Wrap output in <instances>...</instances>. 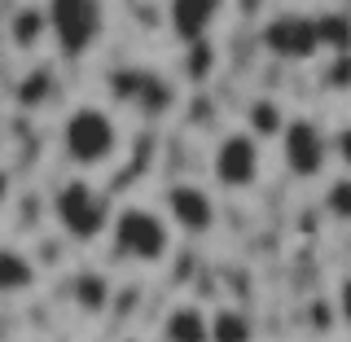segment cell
Returning a JSON list of instances; mask_svg holds the SVG:
<instances>
[{
	"label": "cell",
	"instance_id": "cell-3",
	"mask_svg": "<svg viewBox=\"0 0 351 342\" xmlns=\"http://www.w3.org/2000/svg\"><path fill=\"white\" fill-rule=\"evenodd\" d=\"M53 224L66 241H80V246H93V241L110 237V224H114V206H110L106 189H97L88 175H71V180L58 184L49 202Z\"/></svg>",
	"mask_w": 351,
	"mask_h": 342
},
{
	"label": "cell",
	"instance_id": "cell-13",
	"mask_svg": "<svg viewBox=\"0 0 351 342\" xmlns=\"http://www.w3.org/2000/svg\"><path fill=\"white\" fill-rule=\"evenodd\" d=\"M53 97H58V75H53V66L31 62L27 75H22L18 88H14V101H18L22 110H44Z\"/></svg>",
	"mask_w": 351,
	"mask_h": 342
},
{
	"label": "cell",
	"instance_id": "cell-15",
	"mask_svg": "<svg viewBox=\"0 0 351 342\" xmlns=\"http://www.w3.org/2000/svg\"><path fill=\"white\" fill-rule=\"evenodd\" d=\"M255 321L241 307H215L211 312V342H255Z\"/></svg>",
	"mask_w": 351,
	"mask_h": 342
},
{
	"label": "cell",
	"instance_id": "cell-20",
	"mask_svg": "<svg viewBox=\"0 0 351 342\" xmlns=\"http://www.w3.org/2000/svg\"><path fill=\"white\" fill-rule=\"evenodd\" d=\"M334 312H338V325L351 334V272L334 285Z\"/></svg>",
	"mask_w": 351,
	"mask_h": 342
},
{
	"label": "cell",
	"instance_id": "cell-21",
	"mask_svg": "<svg viewBox=\"0 0 351 342\" xmlns=\"http://www.w3.org/2000/svg\"><path fill=\"white\" fill-rule=\"evenodd\" d=\"M334 162L351 175V119L338 123V132H334Z\"/></svg>",
	"mask_w": 351,
	"mask_h": 342
},
{
	"label": "cell",
	"instance_id": "cell-7",
	"mask_svg": "<svg viewBox=\"0 0 351 342\" xmlns=\"http://www.w3.org/2000/svg\"><path fill=\"white\" fill-rule=\"evenodd\" d=\"M281 162L294 180H321L334 162V136L307 114H294L281 132Z\"/></svg>",
	"mask_w": 351,
	"mask_h": 342
},
{
	"label": "cell",
	"instance_id": "cell-12",
	"mask_svg": "<svg viewBox=\"0 0 351 342\" xmlns=\"http://www.w3.org/2000/svg\"><path fill=\"white\" fill-rule=\"evenodd\" d=\"M44 40H53V27H49V9L44 5H18L9 14V44L18 53H36Z\"/></svg>",
	"mask_w": 351,
	"mask_h": 342
},
{
	"label": "cell",
	"instance_id": "cell-1",
	"mask_svg": "<svg viewBox=\"0 0 351 342\" xmlns=\"http://www.w3.org/2000/svg\"><path fill=\"white\" fill-rule=\"evenodd\" d=\"M58 145H62V158L80 171H106L114 167V158L123 154V127L119 119L110 114L106 106L97 101H84V106H71L58 123Z\"/></svg>",
	"mask_w": 351,
	"mask_h": 342
},
{
	"label": "cell",
	"instance_id": "cell-22",
	"mask_svg": "<svg viewBox=\"0 0 351 342\" xmlns=\"http://www.w3.org/2000/svg\"><path fill=\"white\" fill-rule=\"evenodd\" d=\"M128 342H141V338H128Z\"/></svg>",
	"mask_w": 351,
	"mask_h": 342
},
{
	"label": "cell",
	"instance_id": "cell-10",
	"mask_svg": "<svg viewBox=\"0 0 351 342\" xmlns=\"http://www.w3.org/2000/svg\"><path fill=\"white\" fill-rule=\"evenodd\" d=\"M219 14H224V0H167V27L184 49L211 40Z\"/></svg>",
	"mask_w": 351,
	"mask_h": 342
},
{
	"label": "cell",
	"instance_id": "cell-8",
	"mask_svg": "<svg viewBox=\"0 0 351 342\" xmlns=\"http://www.w3.org/2000/svg\"><path fill=\"white\" fill-rule=\"evenodd\" d=\"M110 88H114V97L123 106H132L136 114L145 119H167L176 101H180V93H176V84L167 75L149 71V66H128V71L110 75Z\"/></svg>",
	"mask_w": 351,
	"mask_h": 342
},
{
	"label": "cell",
	"instance_id": "cell-17",
	"mask_svg": "<svg viewBox=\"0 0 351 342\" xmlns=\"http://www.w3.org/2000/svg\"><path fill=\"white\" fill-rule=\"evenodd\" d=\"M285 123H290V119H285L281 106H272V101H255V106L246 110V127L255 132V136H277L281 141Z\"/></svg>",
	"mask_w": 351,
	"mask_h": 342
},
{
	"label": "cell",
	"instance_id": "cell-5",
	"mask_svg": "<svg viewBox=\"0 0 351 342\" xmlns=\"http://www.w3.org/2000/svg\"><path fill=\"white\" fill-rule=\"evenodd\" d=\"M211 180L224 193H250L263 180V145L250 127H233L211 149Z\"/></svg>",
	"mask_w": 351,
	"mask_h": 342
},
{
	"label": "cell",
	"instance_id": "cell-11",
	"mask_svg": "<svg viewBox=\"0 0 351 342\" xmlns=\"http://www.w3.org/2000/svg\"><path fill=\"white\" fill-rule=\"evenodd\" d=\"M158 342H211V316L197 303H171L158 325Z\"/></svg>",
	"mask_w": 351,
	"mask_h": 342
},
{
	"label": "cell",
	"instance_id": "cell-19",
	"mask_svg": "<svg viewBox=\"0 0 351 342\" xmlns=\"http://www.w3.org/2000/svg\"><path fill=\"white\" fill-rule=\"evenodd\" d=\"M321 44H325V49H338V53H343L347 44H351V22L338 18V14H321Z\"/></svg>",
	"mask_w": 351,
	"mask_h": 342
},
{
	"label": "cell",
	"instance_id": "cell-6",
	"mask_svg": "<svg viewBox=\"0 0 351 342\" xmlns=\"http://www.w3.org/2000/svg\"><path fill=\"white\" fill-rule=\"evenodd\" d=\"M259 44H263V53L277 58V62H290V66L312 62L316 53L325 49L321 44V18L299 14V9H277V14L259 27Z\"/></svg>",
	"mask_w": 351,
	"mask_h": 342
},
{
	"label": "cell",
	"instance_id": "cell-16",
	"mask_svg": "<svg viewBox=\"0 0 351 342\" xmlns=\"http://www.w3.org/2000/svg\"><path fill=\"white\" fill-rule=\"evenodd\" d=\"M71 294H75V303L93 316V312H101V307L110 303V281L97 277V272H80V277L71 281Z\"/></svg>",
	"mask_w": 351,
	"mask_h": 342
},
{
	"label": "cell",
	"instance_id": "cell-18",
	"mask_svg": "<svg viewBox=\"0 0 351 342\" xmlns=\"http://www.w3.org/2000/svg\"><path fill=\"white\" fill-rule=\"evenodd\" d=\"M325 215L338 219V224H351V175H334V180L325 184V197H321Z\"/></svg>",
	"mask_w": 351,
	"mask_h": 342
},
{
	"label": "cell",
	"instance_id": "cell-14",
	"mask_svg": "<svg viewBox=\"0 0 351 342\" xmlns=\"http://www.w3.org/2000/svg\"><path fill=\"white\" fill-rule=\"evenodd\" d=\"M36 281H40L36 259H27L18 246H5V250H0V290H5L9 299H18V294L36 290Z\"/></svg>",
	"mask_w": 351,
	"mask_h": 342
},
{
	"label": "cell",
	"instance_id": "cell-9",
	"mask_svg": "<svg viewBox=\"0 0 351 342\" xmlns=\"http://www.w3.org/2000/svg\"><path fill=\"white\" fill-rule=\"evenodd\" d=\"M162 211H167L171 228L184 237H206L215 233L219 224V202L206 184H193V180H171L162 189Z\"/></svg>",
	"mask_w": 351,
	"mask_h": 342
},
{
	"label": "cell",
	"instance_id": "cell-4",
	"mask_svg": "<svg viewBox=\"0 0 351 342\" xmlns=\"http://www.w3.org/2000/svg\"><path fill=\"white\" fill-rule=\"evenodd\" d=\"M44 9H49L53 49L62 62H84L110 31L106 0H44Z\"/></svg>",
	"mask_w": 351,
	"mask_h": 342
},
{
	"label": "cell",
	"instance_id": "cell-2",
	"mask_svg": "<svg viewBox=\"0 0 351 342\" xmlns=\"http://www.w3.org/2000/svg\"><path fill=\"white\" fill-rule=\"evenodd\" d=\"M171 246H176V228H171L167 211L141 206V202H128L114 211V224H110L114 259L136 263V268H158V263L171 259Z\"/></svg>",
	"mask_w": 351,
	"mask_h": 342
}]
</instances>
